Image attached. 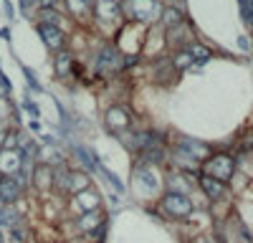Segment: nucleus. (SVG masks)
<instances>
[{
	"instance_id": "c85d7f7f",
	"label": "nucleus",
	"mask_w": 253,
	"mask_h": 243,
	"mask_svg": "<svg viewBox=\"0 0 253 243\" xmlns=\"http://www.w3.org/2000/svg\"><path fill=\"white\" fill-rule=\"evenodd\" d=\"M33 3H36V0H20V8H23V10H28Z\"/></svg>"
},
{
	"instance_id": "2eb2a0df",
	"label": "nucleus",
	"mask_w": 253,
	"mask_h": 243,
	"mask_svg": "<svg viewBox=\"0 0 253 243\" xmlns=\"http://www.w3.org/2000/svg\"><path fill=\"white\" fill-rule=\"evenodd\" d=\"M137 155H139V160H144V162H162V160H165V147H162V142H155V145L144 147V150L137 152Z\"/></svg>"
},
{
	"instance_id": "6e6552de",
	"label": "nucleus",
	"mask_w": 253,
	"mask_h": 243,
	"mask_svg": "<svg viewBox=\"0 0 253 243\" xmlns=\"http://www.w3.org/2000/svg\"><path fill=\"white\" fill-rule=\"evenodd\" d=\"M38 33H41V38H43V43H46L48 48H53V51H61V48H63V33H61L58 26L41 23V26H38Z\"/></svg>"
},
{
	"instance_id": "b1692460",
	"label": "nucleus",
	"mask_w": 253,
	"mask_h": 243,
	"mask_svg": "<svg viewBox=\"0 0 253 243\" xmlns=\"http://www.w3.org/2000/svg\"><path fill=\"white\" fill-rule=\"evenodd\" d=\"M41 15H43L46 18V23H51V26H56L58 23V13H53V8H43V10H41Z\"/></svg>"
},
{
	"instance_id": "f3484780",
	"label": "nucleus",
	"mask_w": 253,
	"mask_h": 243,
	"mask_svg": "<svg viewBox=\"0 0 253 243\" xmlns=\"http://www.w3.org/2000/svg\"><path fill=\"white\" fill-rule=\"evenodd\" d=\"M101 71H112L117 69V51L114 48H104L101 56H99V64H96Z\"/></svg>"
},
{
	"instance_id": "f257e3e1",
	"label": "nucleus",
	"mask_w": 253,
	"mask_h": 243,
	"mask_svg": "<svg viewBox=\"0 0 253 243\" xmlns=\"http://www.w3.org/2000/svg\"><path fill=\"white\" fill-rule=\"evenodd\" d=\"M124 13L134 20H139V23H152L157 15H162V5L157 0H126Z\"/></svg>"
},
{
	"instance_id": "0eeeda50",
	"label": "nucleus",
	"mask_w": 253,
	"mask_h": 243,
	"mask_svg": "<svg viewBox=\"0 0 253 243\" xmlns=\"http://www.w3.org/2000/svg\"><path fill=\"white\" fill-rule=\"evenodd\" d=\"M20 162H23V155L15 152L13 147H3V150H0V172H5V175L18 172Z\"/></svg>"
},
{
	"instance_id": "bb28decb",
	"label": "nucleus",
	"mask_w": 253,
	"mask_h": 243,
	"mask_svg": "<svg viewBox=\"0 0 253 243\" xmlns=\"http://www.w3.org/2000/svg\"><path fill=\"white\" fill-rule=\"evenodd\" d=\"M61 3V0H41V5H43V8H56Z\"/></svg>"
},
{
	"instance_id": "1a4fd4ad",
	"label": "nucleus",
	"mask_w": 253,
	"mask_h": 243,
	"mask_svg": "<svg viewBox=\"0 0 253 243\" xmlns=\"http://www.w3.org/2000/svg\"><path fill=\"white\" fill-rule=\"evenodd\" d=\"M200 190L210 198V200H218L225 195V182H220L218 177H210V175H200Z\"/></svg>"
},
{
	"instance_id": "7c9ffc66",
	"label": "nucleus",
	"mask_w": 253,
	"mask_h": 243,
	"mask_svg": "<svg viewBox=\"0 0 253 243\" xmlns=\"http://www.w3.org/2000/svg\"><path fill=\"white\" fill-rule=\"evenodd\" d=\"M0 243H3V233H0Z\"/></svg>"
},
{
	"instance_id": "f8f14e48",
	"label": "nucleus",
	"mask_w": 253,
	"mask_h": 243,
	"mask_svg": "<svg viewBox=\"0 0 253 243\" xmlns=\"http://www.w3.org/2000/svg\"><path fill=\"white\" fill-rule=\"evenodd\" d=\"M160 20H162V26H165V28H177V26H182V23H185L182 13H180L177 8H172V5L162 8V15H160Z\"/></svg>"
},
{
	"instance_id": "412c9836",
	"label": "nucleus",
	"mask_w": 253,
	"mask_h": 243,
	"mask_svg": "<svg viewBox=\"0 0 253 243\" xmlns=\"http://www.w3.org/2000/svg\"><path fill=\"white\" fill-rule=\"evenodd\" d=\"M69 71H71V53L61 51V53L56 56V74L63 79V76H69Z\"/></svg>"
},
{
	"instance_id": "423d86ee",
	"label": "nucleus",
	"mask_w": 253,
	"mask_h": 243,
	"mask_svg": "<svg viewBox=\"0 0 253 243\" xmlns=\"http://www.w3.org/2000/svg\"><path fill=\"white\" fill-rule=\"evenodd\" d=\"M129 124H132V119H129V114H126L124 107H109V112H107V127L112 132H124V129H129Z\"/></svg>"
},
{
	"instance_id": "9d476101",
	"label": "nucleus",
	"mask_w": 253,
	"mask_h": 243,
	"mask_svg": "<svg viewBox=\"0 0 253 243\" xmlns=\"http://www.w3.org/2000/svg\"><path fill=\"white\" fill-rule=\"evenodd\" d=\"M18 195H20L18 177H13V175H3V177H0V198H3L5 202H15Z\"/></svg>"
},
{
	"instance_id": "4468645a",
	"label": "nucleus",
	"mask_w": 253,
	"mask_h": 243,
	"mask_svg": "<svg viewBox=\"0 0 253 243\" xmlns=\"http://www.w3.org/2000/svg\"><path fill=\"white\" fill-rule=\"evenodd\" d=\"M104 223V218L96 213V210H91V213H84L81 215V220H79V228L81 231H86V233H96V228Z\"/></svg>"
},
{
	"instance_id": "c756f323",
	"label": "nucleus",
	"mask_w": 253,
	"mask_h": 243,
	"mask_svg": "<svg viewBox=\"0 0 253 243\" xmlns=\"http://www.w3.org/2000/svg\"><path fill=\"white\" fill-rule=\"evenodd\" d=\"M0 213H5V200L0 198Z\"/></svg>"
},
{
	"instance_id": "393cba45",
	"label": "nucleus",
	"mask_w": 253,
	"mask_h": 243,
	"mask_svg": "<svg viewBox=\"0 0 253 243\" xmlns=\"http://www.w3.org/2000/svg\"><path fill=\"white\" fill-rule=\"evenodd\" d=\"M10 91V84H8V79L5 76H0V96H5Z\"/></svg>"
},
{
	"instance_id": "39448f33",
	"label": "nucleus",
	"mask_w": 253,
	"mask_h": 243,
	"mask_svg": "<svg viewBox=\"0 0 253 243\" xmlns=\"http://www.w3.org/2000/svg\"><path fill=\"white\" fill-rule=\"evenodd\" d=\"M94 13H96L99 20H104V23H112V20H117L124 13V8L119 5V0H96Z\"/></svg>"
},
{
	"instance_id": "4be33fe9",
	"label": "nucleus",
	"mask_w": 253,
	"mask_h": 243,
	"mask_svg": "<svg viewBox=\"0 0 253 243\" xmlns=\"http://www.w3.org/2000/svg\"><path fill=\"white\" fill-rule=\"evenodd\" d=\"M187 51L193 53V58L198 61V64H205V61H208L210 56H213V53H210V48H205L203 43H190V46H187Z\"/></svg>"
},
{
	"instance_id": "7ed1b4c3",
	"label": "nucleus",
	"mask_w": 253,
	"mask_h": 243,
	"mask_svg": "<svg viewBox=\"0 0 253 243\" xmlns=\"http://www.w3.org/2000/svg\"><path fill=\"white\" fill-rule=\"evenodd\" d=\"M160 205H162V210L170 218H187L190 213H193V202H190V198L185 193H177V190L162 195Z\"/></svg>"
},
{
	"instance_id": "a878e982",
	"label": "nucleus",
	"mask_w": 253,
	"mask_h": 243,
	"mask_svg": "<svg viewBox=\"0 0 253 243\" xmlns=\"http://www.w3.org/2000/svg\"><path fill=\"white\" fill-rule=\"evenodd\" d=\"M238 46H241L243 51H251V38H248V36H241V38H238Z\"/></svg>"
},
{
	"instance_id": "aec40b11",
	"label": "nucleus",
	"mask_w": 253,
	"mask_h": 243,
	"mask_svg": "<svg viewBox=\"0 0 253 243\" xmlns=\"http://www.w3.org/2000/svg\"><path fill=\"white\" fill-rule=\"evenodd\" d=\"M132 142H134V150H137V152H142L144 147L155 145V142H157V134H155V132H137Z\"/></svg>"
},
{
	"instance_id": "5701e85b",
	"label": "nucleus",
	"mask_w": 253,
	"mask_h": 243,
	"mask_svg": "<svg viewBox=\"0 0 253 243\" xmlns=\"http://www.w3.org/2000/svg\"><path fill=\"white\" fill-rule=\"evenodd\" d=\"M241 13L246 18V23L253 26V0H243V3H241Z\"/></svg>"
},
{
	"instance_id": "a211bd4d",
	"label": "nucleus",
	"mask_w": 253,
	"mask_h": 243,
	"mask_svg": "<svg viewBox=\"0 0 253 243\" xmlns=\"http://www.w3.org/2000/svg\"><path fill=\"white\" fill-rule=\"evenodd\" d=\"M195 64V58H193V53H190L187 48L185 51H177L175 56H172V66L177 69V71H185V69H190Z\"/></svg>"
},
{
	"instance_id": "ddd939ff",
	"label": "nucleus",
	"mask_w": 253,
	"mask_h": 243,
	"mask_svg": "<svg viewBox=\"0 0 253 243\" xmlns=\"http://www.w3.org/2000/svg\"><path fill=\"white\" fill-rule=\"evenodd\" d=\"M76 202H79V208H81L84 213H91V210L99 208V195L89 188V190H84V193L76 195Z\"/></svg>"
},
{
	"instance_id": "f03ea898",
	"label": "nucleus",
	"mask_w": 253,
	"mask_h": 243,
	"mask_svg": "<svg viewBox=\"0 0 253 243\" xmlns=\"http://www.w3.org/2000/svg\"><path fill=\"white\" fill-rule=\"evenodd\" d=\"M203 165H205V175L218 177L220 182H228L236 172V160L230 155H210Z\"/></svg>"
},
{
	"instance_id": "9b49d317",
	"label": "nucleus",
	"mask_w": 253,
	"mask_h": 243,
	"mask_svg": "<svg viewBox=\"0 0 253 243\" xmlns=\"http://www.w3.org/2000/svg\"><path fill=\"white\" fill-rule=\"evenodd\" d=\"M51 182H53V170H51V165H38L36 172H33V185L41 188V190H46V188H51Z\"/></svg>"
},
{
	"instance_id": "6ab92c4d",
	"label": "nucleus",
	"mask_w": 253,
	"mask_h": 243,
	"mask_svg": "<svg viewBox=\"0 0 253 243\" xmlns=\"http://www.w3.org/2000/svg\"><path fill=\"white\" fill-rule=\"evenodd\" d=\"M66 5L71 10V15L84 18L86 13H91V0H66Z\"/></svg>"
},
{
	"instance_id": "cd10ccee",
	"label": "nucleus",
	"mask_w": 253,
	"mask_h": 243,
	"mask_svg": "<svg viewBox=\"0 0 253 243\" xmlns=\"http://www.w3.org/2000/svg\"><path fill=\"white\" fill-rule=\"evenodd\" d=\"M190 243H213V241H210L208 236H198V238H193V241H190Z\"/></svg>"
},
{
	"instance_id": "20e7f679",
	"label": "nucleus",
	"mask_w": 253,
	"mask_h": 243,
	"mask_svg": "<svg viewBox=\"0 0 253 243\" xmlns=\"http://www.w3.org/2000/svg\"><path fill=\"white\" fill-rule=\"evenodd\" d=\"M180 152H182L190 162H198V165L210 157V147L205 145V142H195V139H185V142H180Z\"/></svg>"
},
{
	"instance_id": "dca6fc26",
	"label": "nucleus",
	"mask_w": 253,
	"mask_h": 243,
	"mask_svg": "<svg viewBox=\"0 0 253 243\" xmlns=\"http://www.w3.org/2000/svg\"><path fill=\"white\" fill-rule=\"evenodd\" d=\"M91 188V182H89V177L84 175V172H69V190L71 193H84V190H89Z\"/></svg>"
}]
</instances>
